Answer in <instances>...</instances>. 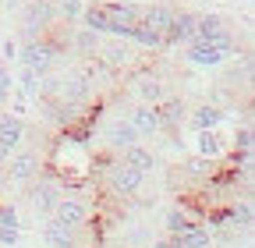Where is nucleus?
<instances>
[{
  "mask_svg": "<svg viewBox=\"0 0 255 248\" xmlns=\"http://www.w3.org/2000/svg\"><path fill=\"white\" fill-rule=\"evenodd\" d=\"M191 220H195V216H191V209L177 202V206H174V209L167 213V220H163V227H167V234H177V231H181V227H188Z\"/></svg>",
  "mask_w": 255,
  "mask_h": 248,
  "instance_id": "nucleus-25",
  "label": "nucleus"
},
{
  "mask_svg": "<svg viewBox=\"0 0 255 248\" xmlns=\"http://www.w3.org/2000/svg\"><path fill=\"white\" fill-rule=\"evenodd\" d=\"M195 152L199 156H206V160H220L223 152H227V145H223V135H220V128H209V131H199L195 135Z\"/></svg>",
  "mask_w": 255,
  "mask_h": 248,
  "instance_id": "nucleus-16",
  "label": "nucleus"
},
{
  "mask_svg": "<svg viewBox=\"0 0 255 248\" xmlns=\"http://www.w3.org/2000/svg\"><path fill=\"white\" fill-rule=\"evenodd\" d=\"M184 174H188L191 181H209L216 170H213V160H206V156H199V152H195V156L184 160Z\"/></svg>",
  "mask_w": 255,
  "mask_h": 248,
  "instance_id": "nucleus-23",
  "label": "nucleus"
},
{
  "mask_svg": "<svg viewBox=\"0 0 255 248\" xmlns=\"http://www.w3.org/2000/svg\"><path fill=\"white\" fill-rule=\"evenodd\" d=\"M135 92L142 96V103H149V107H156V103H163V100H167V85L159 82V78H142Z\"/></svg>",
  "mask_w": 255,
  "mask_h": 248,
  "instance_id": "nucleus-22",
  "label": "nucleus"
},
{
  "mask_svg": "<svg viewBox=\"0 0 255 248\" xmlns=\"http://www.w3.org/2000/svg\"><path fill=\"white\" fill-rule=\"evenodd\" d=\"M21 25H25V36H43L46 28L57 25V7L50 0H28L25 11H21Z\"/></svg>",
  "mask_w": 255,
  "mask_h": 248,
  "instance_id": "nucleus-3",
  "label": "nucleus"
},
{
  "mask_svg": "<svg viewBox=\"0 0 255 248\" xmlns=\"http://www.w3.org/2000/svg\"><path fill=\"white\" fill-rule=\"evenodd\" d=\"M156 114H159V131L167 135H177L188 121V103L177 100V96H167L163 103H156Z\"/></svg>",
  "mask_w": 255,
  "mask_h": 248,
  "instance_id": "nucleus-8",
  "label": "nucleus"
},
{
  "mask_svg": "<svg viewBox=\"0 0 255 248\" xmlns=\"http://www.w3.org/2000/svg\"><path fill=\"white\" fill-rule=\"evenodd\" d=\"M128 43H135V46H145V50H163V46H167V43H163V36L149 32L145 25H135L131 32H128Z\"/></svg>",
  "mask_w": 255,
  "mask_h": 248,
  "instance_id": "nucleus-24",
  "label": "nucleus"
},
{
  "mask_svg": "<svg viewBox=\"0 0 255 248\" xmlns=\"http://www.w3.org/2000/svg\"><path fill=\"white\" fill-rule=\"evenodd\" d=\"M18 238H21V227L0 224V248H18Z\"/></svg>",
  "mask_w": 255,
  "mask_h": 248,
  "instance_id": "nucleus-29",
  "label": "nucleus"
},
{
  "mask_svg": "<svg viewBox=\"0 0 255 248\" xmlns=\"http://www.w3.org/2000/svg\"><path fill=\"white\" fill-rule=\"evenodd\" d=\"M82 0H60V4H57V18H64V21H68V25H75L78 18H82Z\"/></svg>",
  "mask_w": 255,
  "mask_h": 248,
  "instance_id": "nucleus-27",
  "label": "nucleus"
},
{
  "mask_svg": "<svg viewBox=\"0 0 255 248\" xmlns=\"http://www.w3.org/2000/svg\"><path fill=\"white\" fill-rule=\"evenodd\" d=\"M28 184H32V209H36L39 216H50L53 206H57V199L64 195L60 184H57L53 177H32Z\"/></svg>",
  "mask_w": 255,
  "mask_h": 248,
  "instance_id": "nucleus-7",
  "label": "nucleus"
},
{
  "mask_svg": "<svg viewBox=\"0 0 255 248\" xmlns=\"http://www.w3.org/2000/svg\"><path fill=\"white\" fill-rule=\"evenodd\" d=\"M174 7H167V4H152V7H142V18H138V25H145L149 32H156V36H167V28H170V21H174Z\"/></svg>",
  "mask_w": 255,
  "mask_h": 248,
  "instance_id": "nucleus-13",
  "label": "nucleus"
},
{
  "mask_svg": "<svg viewBox=\"0 0 255 248\" xmlns=\"http://www.w3.org/2000/svg\"><path fill=\"white\" fill-rule=\"evenodd\" d=\"M43 241H46L50 248H71V245H78V231H75V227H68V224H60L57 216H46Z\"/></svg>",
  "mask_w": 255,
  "mask_h": 248,
  "instance_id": "nucleus-12",
  "label": "nucleus"
},
{
  "mask_svg": "<svg viewBox=\"0 0 255 248\" xmlns=\"http://www.w3.org/2000/svg\"><path fill=\"white\" fill-rule=\"evenodd\" d=\"M25 138V121L18 114H0V145L4 149H18Z\"/></svg>",
  "mask_w": 255,
  "mask_h": 248,
  "instance_id": "nucleus-15",
  "label": "nucleus"
},
{
  "mask_svg": "<svg viewBox=\"0 0 255 248\" xmlns=\"http://www.w3.org/2000/svg\"><path fill=\"white\" fill-rule=\"evenodd\" d=\"M4 170H7V177L11 181H18V184H28L32 177H39V156L36 152H14V156H7V163H4Z\"/></svg>",
  "mask_w": 255,
  "mask_h": 248,
  "instance_id": "nucleus-9",
  "label": "nucleus"
},
{
  "mask_svg": "<svg viewBox=\"0 0 255 248\" xmlns=\"http://www.w3.org/2000/svg\"><path fill=\"white\" fill-rule=\"evenodd\" d=\"M68 46H75V50H78L82 57H96V53H100V46H103V36L82 25V28H75V32H71Z\"/></svg>",
  "mask_w": 255,
  "mask_h": 248,
  "instance_id": "nucleus-17",
  "label": "nucleus"
},
{
  "mask_svg": "<svg viewBox=\"0 0 255 248\" xmlns=\"http://www.w3.org/2000/svg\"><path fill=\"white\" fill-rule=\"evenodd\" d=\"M128 121L135 124L138 135H156V131H159V114H156V107H149V103H142Z\"/></svg>",
  "mask_w": 255,
  "mask_h": 248,
  "instance_id": "nucleus-21",
  "label": "nucleus"
},
{
  "mask_svg": "<svg viewBox=\"0 0 255 248\" xmlns=\"http://www.w3.org/2000/svg\"><path fill=\"white\" fill-rule=\"evenodd\" d=\"M103 14H107V36L128 39V32L142 18V7L131 4V0H103Z\"/></svg>",
  "mask_w": 255,
  "mask_h": 248,
  "instance_id": "nucleus-1",
  "label": "nucleus"
},
{
  "mask_svg": "<svg viewBox=\"0 0 255 248\" xmlns=\"http://www.w3.org/2000/svg\"><path fill=\"white\" fill-rule=\"evenodd\" d=\"M223 114L216 103H202V107H195V110H188V121H191V128L195 131H209V128H220L223 124Z\"/></svg>",
  "mask_w": 255,
  "mask_h": 248,
  "instance_id": "nucleus-14",
  "label": "nucleus"
},
{
  "mask_svg": "<svg viewBox=\"0 0 255 248\" xmlns=\"http://www.w3.org/2000/svg\"><path fill=\"white\" fill-rule=\"evenodd\" d=\"M96 57H103L107 68H128V64H131V46H128V39H117V43L100 46Z\"/></svg>",
  "mask_w": 255,
  "mask_h": 248,
  "instance_id": "nucleus-18",
  "label": "nucleus"
},
{
  "mask_svg": "<svg viewBox=\"0 0 255 248\" xmlns=\"http://www.w3.org/2000/svg\"><path fill=\"white\" fill-rule=\"evenodd\" d=\"M71 248H78V245H71Z\"/></svg>",
  "mask_w": 255,
  "mask_h": 248,
  "instance_id": "nucleus-34",
  "label": "nucleus"
},
{
  "mask_svg": "<svg viewBox=\"0 0 255 248\" xmlns=\"http://www.w3.org/2000/svg\"><path fill=\"white\" fill-rule=\"evenodd\" d=\"M107 181H110L114 195H121V199H135V195L142 192V181H145V174H138L131 163L117 160V163H110V170H107Z\"/></svg>",
  "mask_w": 255,
  "mask_h": 248,
  "instance_id": "nucleus-4",
  "label": "nucleus"
},
{
  "mask_svg": "<svg viewBox=\"0 0 255 248\" xmlns=\"http://www.w3.org/2000/svg\"><path fill=\"white\" fill-rule=\"evenodd\" d=\"M50 216H57L60 224H68V227H75V231H82V227L92 220V209H89L78 195H68V192H64V195L57 199V206H53Z\"/></svg>",
  "mask_w": 255,
  "mask_h": 248,
  "instance_id": "nucleus-6",
  "label": "nucleus"
},
{
  "mask_svg": "<svg viewBox=\"0 0 255 248\" xmlns=\"http://www.w3.org/2000/svg\"><path fill=\"white\" fill-rule=\"evenodd\" d=\"M167 238H174L177 248H216L213 238H209V227L202 220H191L188 227H181L177 234H167Z\"/></svg>",
  "mask_w": 255,
  "mask_h": 248,
  "instance_id": "nucleus-10",
  "label": "nucleus"
},
{
  "mask_svg": "<svg viewBox=\"0 0 255 248\" xmlns=\"http://www.w3.org/2000/svg\"><path fill=\"white\" fill-rule=\"evenodd\" d=\"M191 43H213V46H234L231 25L223 14H199L195 18V36Z\"/></svg>",
  "mask_w": 255,
  "mask_h": 248,
  "instance_id": "nucleus-2",
  "label": "nucleus"
},
{
  "mask_svg": "<svg viewBox=\"0 0 255 248\" xmlns=\"http://www.w3.org/2000/svg\"><path fill=\"white\" fill-rule=\"evenodd\" d=\"M11 89H14V82H11V75H4V78H0V107H4V103L11 100Z\"/></svg>",
  "mask_w": 255,
  "mask_h": 248,
  "instance_id": "nucleus-31",
  "label": "nucleus"
},
{
  "mask_svg": "<svg viewBox=\"0 0 255 248\" xmlns=\"http://www.w3.org/2000/svg\"><path fill=\"white\" fill-rule=\"evenodd\" d=\"M107 138H110V145L121 152V149H128V145H135L142 135L135 131V124H131V121H114V124H110V131H107Z\"/></svg>",
  "mask_w": 255,
  "mask_h": 248,
  "instance_id": "nucleus-19",
  "label": "nucleus"
},
{
  "mask_svg": "<svg viewBox=\"0 0 255 248\" xmlns=\"http://www.w3.org/2000/svg\"><path fill=\"white\" fill-rule=\"evenodd\" d=\"M121 160H124V163H131L138 174H152V170H156V156H152L149 149H142L138 142H135V145H128V149H121Z\"/></svg>",
  "mask_w": 255,
  "mask_h": 248,
  "instance_id": "nucleus-20",
  "label": "nucleus"
},
{
  "mask_svg": "<svg viewBox=\"0 0 255 248\" xmlns=\"http://www.w3.org/2000/svg\"><path fill=\"white\" fill-rule=\"evenodd\" d=\"M25 110H28V100H25V96H18V100H14V107H11V114H18V117H21Z\"/></svg>",
  "mask_w": 255,
  "mask_h": 248,
  "instance_id": "nucleus-32",
  "label": "nucleus"
},
{
  "mask_svg": "<svg viewBox=\"0 0 255 248\" xmlns=\"http://www.w3.org/2000/svg\"><path fill=\"white\" fill-rule=\"evenodd\" d=\"M152 248H177L174 238H163V241H152Z\"/></svg>",
  "mask_w": 255,
  "mask_h": 248,
  "instance_id": "nucleus-33",
  "label": "nucleus"
},
{
  "mask_svg": "<svg viewBox=\"0 0 255 248\" xmlns=\"http://www.w3.org/2000/svg\"><path fill=\"white\" fill-rule=\"evenodd\" d=\"M184 57L188 64L195 68H223L227 60L234 57V46H213V43H184Z\"/></svg>",
  "mask_w": 255,
  "mask_h": 248,
  "instance_id": "nucleus-5",
  "label": "nucleus"
},
{
  "mask_svg": "<svg viewBox=\"0 0 255 248\" xmlns=\"http://www.w3.org/2000/svg\"><path fill=\"white\" fill-rule=\"evenodd\" d=\"M0 60H18V43H0Z\"/></svg>",
  "mask_w": 255,
  "mask_h": 248,
  "instance_id": "nucleus-30",
  "label": "nucleus"
},
{
  "mask_svg": "<svg viewBox=\"0 0 255 248\" xmlns=\"http://www.w3.org/2000/svg\"><path fill=\"white\" fill-rule=\"evenodd\" d=\"M39 82H43V78H39L36 71H32V68H25V71H21V82H18L21 96H25V100H39Z\"/></svg>",
  "mask_w": 255,
  "mask_h": 248,
  "instance_id": "nucleus-26",
  "label": "nucleus"
},
{
  "mask_svg": "<svg viewBox=\"0 0 255 248\" xmlns=\"http://www.w3.org/2000/svg\"><path fill=\"white\" fill-rule=\"evenodd\" d=\"M195 18H199V14H191V11H177L174 21H170V28H167V36H163V43H167V46L191 43V36H195Z\"/></svg>",
  "mask_w": 255,
  "mask_h": 248,
  "instance_id": "nucleus-11",
  "label": "nucleus"
},
{
  "mask_svg": "<svg viewBox=\"0 0 255 248\" xmlns=\"http://www.w3.org/2000/svg\"><path fill=\"white\" fill-rule=\"evenodd\" d=\"M252 145H255L252 124H241V128L234 131V142H231V149H245V152H252Z\"/></svg>",
  "mask_w": 255,
  "mask_h": 248,
  "instance_id": "nucleus-28",
  "label": "nucleus"
}]
</instances>
